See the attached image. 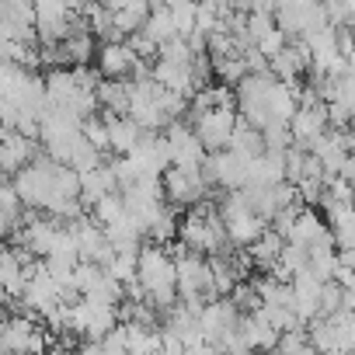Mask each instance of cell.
Returning <instances> with one entry per match:
<instances>
[{"instance_id": "14", "label": "cell", "mask_w": 355, "mask_h": 355, "mask_svg": "<svg viewBox=\"0 0 355 355\" xmlns=\"http://www.w3.org/2000/svg\"><path fill=\"white\" fill-rule=\"evenodd\" d=\"M39 157V136L8 129L0 136V174H21Z\"/></svg>"}, {"instance_id": "1", "label": "cell", "mask_w": 355, "mask_h": 355, "mask_svg": "<svg viewBox=\"0 0 355 355\" xmlns=\"http://www.w3.org/2000/svg\"><path fill=\"white\" fill-rule=\"evenodd\" d=\"M234 105L241 122L254 125V129H268V125H289V119L300 108V87L279 80L272 70L261 73H248L237 87H234Z\"/></svg>"}, {"instance_id": "12", "label": "cell", "mask_w": 355, "mask_h": 355, "mask_svg": "<svg viewBox=\"0 0 355 355\" xmlns=\"http://www.w3.org/2000/svg\"><path fill=\"white\" fill-rule=\"evenodd\" d=\"M282 237H286V244H296V248H303V251L334 248L331 223H327L324 216H317V209H310V206H303V209L293 216V223L282 230Z\"/></svg>"}, {"instance_id": "9", "label": "cell", "mask_w": 355, "mask_h": 355, "mask_svg": "<svg viewBox=\"0 0 355 355\" xmlns=\"http://www.w3.org/2000/svg\"><path fill=\"white\" fill-rule=\"evenodd\" d=\"M275 25L286 32V39H303L327 25L320 0H279L275 4Z\"/></svg>"}, {"instance_id": "18", "label": "cell", "mask_w": 355, "mask_h": 355, "mask_svg": "<svg viewBox=\"0 0 355 355\" xmlns=\"http://www.w3.org/2000/svg\"><path fill=\"white\" fill-rule=\"evenodd\" d=\"M139 139H143V129H139L129 115H108V119H105V143H108V150H115L119 157L132 153Z\"/></svg>"}, {"instance_id": "23", "label": "cell", "mask_w": 355, "mask_h": 355, "mask_svg": "<svg viewBox=\"0 0 355 355\" xmlns=\"http://www.w3.org/2000/svg\"><path fill=\"white\" fill-rule=\"evenodd\" d=\"M345 306V289L331 279V282H324L320 286V317H331V313H338Z\"/></svg>"}, {"instance_id": "26", "label": "cell", "mask_w": 355, "mask_h": 355, "mask_svg": "<svg viewBox=\"0 0 355 355\" xmlns=\"http://www.w3.org/2000/svg\"><path fill=\"white\" fill-rule=\"evenodd\" d=\"M237 355H258V352H237Z\"/></svg>"}, {"instance_id": "24", "label": "cell", "mask_w": 355, "mask_h": 355, "mask_svg": "<svg viewBox=\"0 0 355 355\" xmlns=\"http://www.w3.org/2000/svg\"><path fill=\"white\" fill-rule=\"evenodd\" d=\"M182 355H227L216 341H206V338H199V341H192V345H185V352Z\"/></svg>"}, {"instance_id": "6", "label": "cell", "mask_w": 355, "mask_h": 355, "mask_svg": "<svg viewBox=\"0 0 355 355\" xmlns=\"http://www.w3.org/2000/svg\"><path fill=\"white\" fill-rule=\"evenodd\" d=\"M216 213H220V220H223V227H227L230 248H244V251H248V248L268 230V220L251 209V202L244 199V192H227L223 202L216 206Z\"/></svg>"}, {"instance_id": "8", "label": "cell", "mask_w": 355, "mask_h": 355, "mask_svg": "<svg viewBox=\"0 0 355 355\" xmlns=\"http://www.w3.org/2000/svg\"><path fill=\"white\" fill-rule=\"evenodd\" d=\"M241 125L237 105H213V108H192V129L202 139L209 153L227 150L234 139V129Z\"/></svg>"}, {"instance_id": "13", "label": "cell", "mask_w": 355, "mask_h": 355, "mask_svg": "<svg viewBox=\"0 0 355 355\" xmlns=\"http://www.w3.org/2000/svg\"><path fill=\"white\" fill-rule=\"evenodd\" d=\"M206 178L209 185H220L227 192H241L248 185V171H251V157L237 153V150H216L206 157Z\"/></svg>"}, {"instance_id": "25", "label": "cell", "mask_w": 355, "mask_h": 355, "mask_svg": "<svg viewBox=\"0 0 355 355\" xmlns=\"http://www.w3.org/2000/svg\"><path fill=\"white\" fill-rule=\"evenodd\" d=\"M53 355H80V352H67V348H56Z\"/></svg>"}, {"instance_id": "20", "label": "cell", "mask_w": 355, "mask_h": 355, "mask_svg": "<svg viewBox=\"0 0 355 355\" xmlns=\"http://www.w3.org/2000/svg\"><path fill=\"white\" fill-rule=\"evenodd\" d=\"M282 251H286V237H282L279 230H272V227H268V230H265V234H261L251 248H248V258H251L261 272H272Z\"/></svg>"}, {"instance_id": "7", "label": "cell", "mask_w": 355, "mask_h": 355, "mask_svg": "<svg viewBox=\"0 0 355 355\" xmlns=\"http://www.w3.org/2000/svg\"><path fill=\"white\" fill-rule=\"evenodd\" d=\"M160 189H164L167 206H174V209H192V206L206 202L209 178H206L202 167H167V171L160 174Z\"/></svg>"}, {"instance_id": "10", "label": "cell", "mask_w": 355, "mask_h": 355, "mask_svg": "<svg viewBox=\"0 0 355 355\" xmlns=\"http://www.w3.org/2000/svg\"><path fill=\"white\" fill-rule=\"evenodd\" d=\"M146 63L136 56V49L129 46V39H112V42H101L98 53H94V70L105 77V80H132Z\"/></svg>"}, {"instance_id": "3", "label": "cell", "mask_w": 355, "mask_h": 355, "mask_svg": "<svg viewBox=\"0 0 355 355\" xmlns=\"http://www.w3.org/2000/svg\"><path fill=\"white\" fill-rule=\"evenodd\" d=\"M46 80V108L67 112L73 119H91L98 108V73L87 67H56Z\"/></svg>"}, {"instance_id": "2", "label": "cell", "mask_w": 355, "mask_h": 355, "mask_svg": "<svg viewBox=\"0 0 355 355\" xmlns=\"http://www.w3.org/2000/svg\"><path fill=\"white\" fill-rule=\"evenodd\" d=\"M125 296L143 300L157 313H167L178 303V272L174 254L164 244H146L136 254V282L125 289Z\"/></svg>"}, {"instance_id": "16", "label": "cell", "mask_w": 355, "mask_h": 355, "mask_svg": "<svg viewBox=\"0 0 355 355\" xmlns=\"http://www.w3.org/2000/svg\"><path fill=\"white\" fill-rule=\"evenodd\" d=\"M77 178H80V202L84 206H94L105 196L119 192V178H115V167L112 164H98L91 171H80Z\"/></svg>"}, {"instance_id": "22", "label": "cell", "mask_w": 355, "mask_h": 355, "mask_svg": "<svg viewBox=\"0 0 355 355\" xmlns=\"http://www.w3.org/2000/svg\"><path fill=\"white\" fill-rule=\"evenodd\" d=\"M143 32L157 42V49H160V46H167V42H174V39H182V32H178V25H174L171 11H167V8H160V4H153V11H150V18H146Z\"/></svg>"}, {"instance_id": "5", "label": "cell", "mask_w": 355, "mask_h": 355, "mask_svg": "<svg viewBox=\"0 0 355 355\" xmlns=\"http://www.w3.org/2000/svg\"><path fill=\"white\" fill-rule=\"evenodd\" d=\"M174 272H178V300L202 306L216 300V282H213V261L196 251H174Z\"/></svg>"}, {"instance_id": "19", "label": "cell", "mask_w": 355, "mask_h": 355, "mask_svg": "<svg viewBox=\"0 0 355 355\" xmlns=\"http://www.w3.org/2000/svg\"><path fill=\"white\" fill-rule=\"evenodd\" d=\"M25 202L18 196V189L11 182H0V237H8V234H21V227L28 223L25 216Z\"/></svg>"}, {"instance_id": "21", "label": "cell", "mask_w": 355, "mask_h": 355, "mask_svg": "<svg viewBox=\"0 0 355 355\" xmlns=\"http://www.w3.org/2000/svg\"><path fill=\"white\" fill-rule=\"evenodd\" d=\"M98 108L108 115H125L129 112V80H98Z\"/></svg>"}, {"instance_id": "11", "label": "cell", "mask_w": 355, "mask_h": 355, "mask_svg": "<svg viewBox=\"0 0 355 355\" xmlns=\"http://www.w3.org/2000/svg\"><path fill=\"white\" fill-rule=\"evenodd\" d=\"M164 146H167V164L171 167H206L209 150L202 146V139L196 136L192 125L171 122L164 129Z\"/></svg>"}, {"instance_id": "15", "label": "cell", "mask_w": 355, "mask_h": 355, "mask_svg": "<svg viewBox=\"0 0 355 355\" xmlns=\"http://www.w3.org/2000/svg\"><path fill=\"white\" fill-rule=\"evenodd\" d=\"M237 338H241V345H244L248 352H272V348L279 345V331L272 327V320H268L261 310L241 317Z\"/></svg>"}, {"instance_id": "27", "label": "cell", "mask_w": 355, "mask_h": 355, "mask_svg": "<svg viewBox=\"0 0 355 355\" xmlns=\"http://www.w3.org/2000/svg\"><path fill=\"white\" fill-rule=\"evenodd\" d=\"M352 67H355V49H352Z\"/></svg>"}, {"instance_id": "4", "label": "cell", "mask_w": 355, "mask_h": 355, "mask_svg": "<svg viewBox=\"0 0 355 355\" xmlns=\"http://www.w3.org/2000/svg\"><path fill=\"white\" fill-rule=\"evenodd\" d=\"M178 244H182L185 251L206 254V258L230 251V237H227V227H223L216 206L199 202L178 220Z\"/></svg>"}, {"instance_id": "17", "label": "cell", "mask_w": 355, "mask_h": 355, "mask_svg": "<svg viewBox=\"0 0 355 355\" xmlns=\"http://www.w3.org/2000/svg\"><path fill=\"white\" fill-rule=\"evenodd\" d=\"M268 70L279 77V80H286V84H296L306 70H310V56H306V49H303V42H286L272 60H268Z\"/></svg>"}]
</instances>
